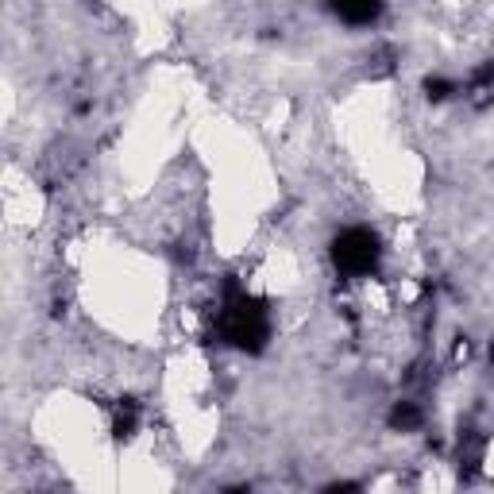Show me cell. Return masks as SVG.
<instances>
[{
	"label": "cell",
	"instance_id": "obj_6",
	"mask_svg": "<svg viewBox=\"0 0 494 494\" xmlns=\"http://www.w3.org/2000/svg\"><path fill=\"white\" fill-rule=\"evenodd\" d=\"M459 86H456V81H448V77H425V97H429V101H448V97L456 93Z\"/></svg>",
	"mask_w": 494,
	"mask_h": 494
},
{
	"label": "cell",
	"instance_id": "obj_5",
	"mask_svg": "<svg viewBox=\"0 0 494 494\" xmlns=\"http://www.w3.org/2000/svg\"><path fill=\"white\" fill-rule=\"evenodd\" d=\"M386 421H390V429H394V433H414V429H421V421H425V417H421V409H417L414 402H398V406L390 409V417H386Z\"/></svg>",
	"mask_w": 494,
	"mask_h": 494
},
{
	"label": "cell",
	"instance_id": "obj_7",
	"mask_svg": "<svg viewBox=\"0 0 494 494\" xmlns=\"http://www.w3.org/2000/svg\"><path fill=\"white\" fill-rule=\"evenodd\" d=\"M494 86V58L490 62H483L479 70L471 74V89H490Z\"/></svg>",
	"mask_w": 494,
	"mask_h": 494
},
{
	"label": "cell",
	"instance_id": "obj_2",
	"mask_svg": "<svg viewBox=\"0 0 494 494\" xmlns=\"http://www.w3.org/2000/svg\"><path fill=\"white\" fill-rule=\"evenodd\" d=\"M378 259H383V243L371 228L355 224V228H344V232L333 240V262L344 278H367Z\"/></svg>",
	"mask_w": 494,
	"mask_h": 494
},
{
	"label": "cell",
	"instance_id": "obj_3",
	"mask_svg": "<svg viewBox=\"0 0 494 494\" xmlns=\"http://www.w3.org/2000/svg\"><path fill=\"white\" fill-rule=\"evenodd\" d=\"M383 5H386V0H328L333 15H340V20H344V24H352V27H367V24H375L378 15H383Z\"/></svg>",
	"mask_w": 494,
	"mask_h": 494
},
{
	"label": "cell",
	"instance_id": "obj_8",
	"mask_svg": "<svg viewBox=\"0 0 494 494\" xmlns=\"http://www.w3.org/2000/svg\"><path fill=\"white\" fill-rule=\"evenodd\" d=\"M490 359H494V344H490Z\"/></svg>",
	"mask_w": 494,
	"mask_h": 494
},
{
	"label": "cell",
	"instance_id": "obj_1",
	"mask_svg": "<svg viewBox=\"0 0 494 494\" xmlns=\"http://www.w3.org/2000/svg\"><path fill=\"white\" fill-rule=\"evenodd\" d=\"M221 336L224 344L247 352V355H259L271 340V317H267V305L259 298H252L240 283H228L224 286V305H221Z\"/></svg>",
	"mask_w": 494,
	"mask_h": 494
},
{
	"label": "cell",
	"instance_id": "obj_4",
	"mask_svg": "<svg viewBox=\"0 0 494 494\" xmlns=\"http://www.w3.org/2000/svg\"><path fill=\"white\" fill-rule=\"evenodd\" d=\"M136 425H139V406L131 402V398L117 402V409H112V437H117V440H131V437H136Z\"/></svg>",
	"mask_w": 494,
	"mask_h": 494
}]
</instances>
